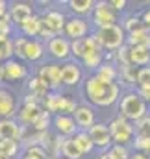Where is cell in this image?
I'll list each match as a JSON object with an SVG mask.
<instances>
[{"label": "cell", "instance_id": "obj_6", "mask_svg": "<svg viewBox=\"0 0 150 159\" xmlns=\"http://www.w3.org/2000/svg\"><path fill=\"white\" fill-rule=\"evenodd\" d=\"M110 131H111L113 144H122V146H132L134 139H135V128L134 122L126 120L124 117L117 115L115 119H111L108 122Z\"/></svg>", "mask_w": 150, "mask_h": 159}, {"label": "cell", "instance_id": "obj_39", "mask_svg": "<svg viewBox=\"0 0 150 159\" xmlns=\"http://www.w3.org/2000/svg\"><path fill=\"white\" fill-rule=\"evenodd\" d=\"M115 59L119 61V65H120V67L130 65V46H128V44H124L122 48H119V50L115 52Z\"/></svg>", "mask_w": 150, "mask_h": 159}, {"label": "cell", "instance_id": "obj_28", "mask_svg": "<svg viewBox=\"0 0 150 159\" xmlns=\"http://www.w3.org/2000/svg\"><path fill=\"white\" fill-rule=\"evenodd\" d=\"M119 78H120V87H135L137 89V69L134 65H126L119 69Z\"/></svg>", "mask_w": 150, "mask_h": 159}, {"label": "cell", "instance_id": "obj_30", "mask_svg": "<svg viewBox=\"0 0 150 159\" xmlns=\"http://www.w3.org/2000/svg\"><path fill=\"white\" fill-rule=\"evenodd\" d=\"M21 152V143L11 139H0V154L6 159H15Z\"/></svg>", "mask_w": 150, "mask_h": 159}, {"label": "cell", "instance_id": "obj_19", "mask_svg": "<svg viewBox=\"0 0 150 159\" xmlns=\"http://www.w3.org/2000/svg\"><path fill=\"white\" fill-rule=\"evenodd\" d=\"M4 70H6V80L7 81H21V80L28 78V67L24 65V61L11 57L6 63H2Z\"/></svg>", "mask_w": 150, "mask_h": 159}, {"label": "cell", "instance_id": "obj_2", "mask_svg": "<svg viewBox=\"0 0 150 159\" xmlns=\"http://www.w3.org/2000/svg\"><path fill=\"white\" fill-rule=\"evenodd\" d=\"M13 54L21 61L37 63L46 54V44L41 39H28L24 35H19L13 39Z\"/></svg>", "mask_w": 150, "mask_h": 159}, {"label": "cell", "instance_id": "obj_47", "mask_svg": "<svg viewBox=\"0 0 150 159\" xmlns=\"http://www.w3.org/2000/svg\"><path fill=\"white\" fill-rule=\"evenodd\" d=\"M98 159H117V157L111 154V150H104V152H100Z\"/></svg>", "mask_w": 150, "mask_h": 159}, {"label": "cell", "instance_id": "obj_38", "mask_svg": "<svg viewBox=\"0 0 150 159\" xmlns=\"http://www.w3.org/2000/svg\"><path fill=\"white\" fill-rule=\"evenodd\" d=\"M135 128V135H141V137H150V115L143 117L141 120H137L134 124Z\"/></svg>", "mask_w": 150, "mask_h": 159}, {"label": "cell", "instance_id": "obj_32", "mask_svg": "<svg viewBox=\"0 0 150 159\" xmlns=\"http://www.w3.org/2000/svg\"><path fill=\"white\" fill-rule=\"evenodd\" d=\"M15 57L13 54V39L11 37H0V65L7 59Z\"/></svg>", "mask_w": 150, "mask_h": 159}, {"label": "cell", "instance_id": "obj_36", "mask_svg": "<svg viewBox=\"0 0 150 159\" xmlns=\"http://www.w3.org/2000/svg\"><path fill=\"white\" fill-rule=\"evenodd\" d=\"M52 119H54V117H52L50 113L43 111V113H41V117H39V119L34 122V126H32V128H34V131H48V128L52 126Z\"/></svg>", "mask_w": 150, "mask_h": 159}, {"label": "cell", "instance_id": "obj_8", "mask_svg": "<svg viewBox=\"0 0 150 159\" xmlns=\"http://www.w3.org/2000/svg\"><path fill=\"white\" fill-rule=\"evenodd\" d=\"M117 15L119 13H115L111 9L110 2L98 0V2H95V9L91 13V22H93L95 30H102V28L117 24Z\"/></svg>", "mask_w": 150, "mask_h": 159}, {"label": "cell", "instance_id": "obj_14", "mask_svg": "<svg viewBox=\"0 0 150 159\" xmlns=\"http://www.w3.org/2000/svg\"><path fill=\"white\" fill-rule=\"evenodd\" d=\"M34 15H35V11H34V4L32 2H24V0L9 2V19H11L13 26H19L21 28Z\"/></svg>", "mask_w": 150, "mask_h": 159}, {"label": "cell", "instance_id": "obj_49", "mask_svg": "<svg viewBox=\"0 0 150 159\" xmlns=\"http://www.w3.org/2000/svg\"><path fill=\"white\" fill-rule=\"evenodd\" d=\"M4 81H7V80H6V70H4V67L0 65V83H4Z\"/></svg>", "mask_w": 150, "mask_h": 159}, {"label": "cell", "instance_id": "obj_3", "mask_svg": "<svg viewBox=\"0 0 150 159\" xmlns=\"http://www.w3.org/2000/svg\"><path fill=\"white\" fill-rule=\"evenodd\" d=\"M41 22H43V28H41V34H39V39L41 41H52L54 37H59L63 35V30H65V24H67V15L59 9H45L41 15Z\"/></svg>", "mask_w": 150, "mask_h": 159}, {"label": "cell", "instance_id": "obj_29", "mask_svg": "<svg viewBox=\"0 0 150 159\" xmlns=\"http://www.w3.org/2000/svg\"><path fill=\"white\" fill-rule=\"evenodd\" d=\"M73 141H74V144L78 146V150H80L83 156H85V154H91V152L95 150V144H93L89 133L83 131V129H78V133L73 137Z\"/></svg>", "mask_w": 150, "mask_h": 159}, {"label": "cell", "instance_id": "obj_25", "mask_svg": "<svg viewBox=\"0 0 150 159\" xmlns=\"http://www.w3.org/2000/svg\"><path fill=\"white\" fill-rule=\"evenodd\" d=\"M126 44L128 46H145L150 50V30L141 28L137 32H132L126 35Z\"/></svg>", "mask_w": 150, "mask_h": 159}, {"label": "cell", "instance_id": "obj_26", "mask_svg": "<svg viewBox=\"0 0 150 159\" xmlns=\"http://www.w3.org/2000/svg\"><path fill=\"white\" fill-rule=\"evenodd\" d=\"M26 89H28V93L30 94H34V96H37L39 100H43L48 93H50V89H48V85L43 81V80L39 78L37 74L35 76H32V78H28V83H26Z\"/></svg>", "mask_w": 150, "mask_h": 159}, {"label": "cell", "instance_id": "obj_11", "mask_svg": "<svg viewBox=\"0 0 150 159\" xmlns=\"http://www.w3.org/2000/svg\"><path fill=\"white\" fill-rule=\"evenodd\" d=\"M46 52L58 63H67L73 57V54H71V41L65 35H59V37H54L52 41H48L46 43Z\"/></svg>", "mask_w": 150, "mask_h": 159}, {"label": "cell", "instance_id": "obj_12", "mask_svg": "<svg viewBox=\"0 0 150 159\" xmlns=\"http://www.w3.org/2000/svg\"><path fill=\"white\" fill-rule=\"evenodd\" d=\"M63 35L69 41L83 39V37L91 35V24H89V20L83 19V17H74V15H71V17L67 19Z\"/></svg>", "mask_w": 150, "mask_h": 159}, {"label": "cell", "instance_id": "obj_40", "mask_svg": "<svg viewBox=\"0 0 150 159\" xmlns=\"http://www.w3.org/2000/svg\"><path fill=\"white\" fill-rule=\"evenodd\" d=\"M111 154L117 159H130L132 157V152H130V146H122V144H113L111 148Z\"/></svg>", "mask_w": 150, "mask_h": 159}, {"label": "cell", "instance_id": "obj_18", "mask_svg": "<svg viewBox=\"0 0 150 159\" xmlns=\"http://www.w3.org/2000/svg\"><path fill=\"white\" fill-rule=\"evenodd\" d=\"M73 119H74L78 129H83V131H87L93 124H96L95 109H93L89 104H78V107H76Z\"/></svg>", "mask_w": 150, "mask_h": 159}, {"label": "cell", "instance_id": "obj_46", "mask_svg": "<svg viewBox=\"0 0 150 159\" xmlns=\"http://www.w3.org/2000/svg\"><path fill=\"white\" fill-rule=\"evenodd\" d=\"M7 13H9V2L0 0V19H4Z\"/></svg>", "mask_w": 150, "mask_h": 159}, {"label": "cell", "instance_id": "obj_10", "mask_svg": "<svg viewBox=\"0 0 150 159\" xmlns=\"http://www.w3.org/2000/svg\"><path fill=\"white\" fill-rule=\"evenodd\" d=\"M98 52H104L102 46L98 44V41L95 39V35H87L83 39H76L71 41V54L74 57V61H82L83 57L91 56V54H98Z\"/></svg>", "mask_w": 150, "mask_h": 159}, {"label": "cell", "instance_id": "obj_41", "mask_svg": "<svg viewBox=\"0 0 150 159\" xmlns=\"http://www.w3.org/2000/svg\"><path fill=\"white\" fill-rule=\"evenodd\" d=\"M11 32H13V22L7 13L4 19H0V37H11Z\"/></svg>", "mask_w": 150, "mask_h": 159}, {"label": "cell", "instance_id": "obj_51", "mask_svg": "<svg viewBox=\"0 0 150 159\" xmlns=\"http://www.w3.org/2000/svg\"><path fill=\"white\" fill-rule=\"evenodd\" d=\"M54 159H65V157H54Z\"/></svg>", "mask_w": 150, "mask_h": 159}, {"label": "cell", "instance_id": "obj_37", "mask_svg": "<svg viewBox=\"0 0 150 159\" xmlns=\"http://www.w3.org/2000/svg\"><path fill=\"white\" fill-rule=\"evenodd\" d=\"M132 148H134V152H143V154H148L150 156V137L135 135V139L132 143Z\"/></svg>", "mask_w": 150, "mask_h": 159}, {"label": "cell", "instance_id": "obj_35", "mask_svg": "<svg viewBox=\"0 0 150 159\" xmlns=\"http://www.w3.org/2000/svg\"><path fill=\"white\" fill-rule=\"evenodd\" d=\"M21 159H52V157H50V154L45 148H41V146H30V148H24Z\"/></svg>", "mask_w": 150, "mask_h": 159}, {"label": "cell", "instance_id": "obj_42", "mask_svg": "<svg viewBox=\"0 0 150 159\" xmlns=\"http://www.w3.org/2000/svg\"><path fill=\"white\" fill-rule=\"evenodd\" d=\"M139 85H150V65L137 69V87Z\"/></svg>", "mask_w": 150, "mask_h": 159}, {"label": "cell", "instance_id": "obj_22", "mask_svg": "<svg viewBox=\"0 0 150 159\" xmlns=\"http://www.w3.org/2000/svg\"><path fill=\"white\" fill-rule=\"evenodd\" d=\"M95 76L108 83H117L119 80V67L113 63V61H104L96 70H95Z\"/></svg>", "mask_w": 150, "mask_h": 159}, {"label": "cell", "instance_id": "obj_1", "mask_svg": "<svg viewBox=\"0 0 150 159\" xmlns=\"http://www.w3.org/2000/svg\"><path fill=\"white\" fill-rule=\"evenodd\" d=\"M83 94L85 100L96 107H111L120 100V83H108L91 74L83 80Z\"/></svg>", "mask_w": 150, "mask_h": 159}, {"label": "cell", "instance_id": "obj_31", "mask_svg": "<svg viewBox=\"0 0 150 159\" xmlns=\"http://www.w3.org/2000/svg\"><path fill=\"white\" fill-rule=\"evenodd\" d=\"M106 61V56H104V52H98V54H91V56H87V57H83L80 63H82V67H85V69H89V70H93V74H95V70L102 65Z\"/></svg>", "mask_w": 150, "mask_h": 159}, {"label": "cell", "instance_id": "obj_43", "mask_svg": "<svg viewBox=\"0 0 150 159\" xmlns=\"http://www.w3.org/2000/svg\"><path fill=\"white\" fill-rule=\"evenodd\" d=\"M135 93H137L147 104H150V85H139V87L135 89Z\"/></svg>", "mask_w": 150, "mask_h": 159}, {"label": "cell", "instance_id": "obj_9", "mask_svg": "<svg viewBox=\"0 0 150 159\" xmlns=\"http://www.w3.org/2000/svg\"><path fill=\"white\" fill-rule=\"evenodd\" d=\"M37 76L48 85V89L52 93H58V89L63 87V83H61V63H58V61L43 63L37 69Z\"/></svg>", "mask_w": 150, "mask_h": 159}, {"label": "cell", "instance_id": "obj_23", "mask_svg": "<svg viewBox=\"0 0 150 159\" xmlns=\"http://www.w3.org/2000/svg\"><path fill=\"white\" fill-rule=\"evenodd\" d=\"M41 28H43V22H41V17L34 15L32 19H28L19 30H21V35L28 37V39H39V34H41Z\"/></svg>", "mask_w": 150, "mask_h": 159}, {"label": "cell", "instance_id": "obj_44", "mask_svg": "<svg viewBox=\"0 0 150 159\" xmlns=\"http://www.w3.org/2000/svg\"><path fill=\"white\" fill-rule=\"evenodd\" d=\"M110 2V6H111V9L115 13H120V11H124L126 9V6H128V2L126 0H108Z\"/></svg>", "mask_w": 150, "mask_h": 159}, {"label": "cell", "instance_id": "obj_34", "mask_svg": "<svg viewBox=\"0 0 150 159\" xmlns=\"http://www.w3.org/2000/svg\"><path fill=\"white\" fill-rule=\"evenodd\" d=\"M120 26L124 28L126 35H128V34H132V32H137V30L145 28V26H143V22H141V17H139V15H126Z\"/></svg>", "mask_w": 150, "mask_h": 159}, {"label": "cell", "instance_id": "obj_17", "mask_svg": "<svg viewBox=\"0 0 150 159\" xmlns=\"http://www.w3.org/2000/svg\"><path fill=\"white\" fill-rule=\"evenodd\" d=\"M19 113V102L17 96L0 87V119H15V115Z\"/></svg>", "mask_w": 150, "mask_h": 159}, {"label": "cell", "instance_id": "obj_16", "mask_svg": "<svg viewBox=\"0 0 150 159\" xmlns=\"http://www.w3.org/2000/svg\"><path fill=\"white\" fill-rule=\"evenodd\" d=\"M26 137V128L17 119H0V139H11L22 143Z\"/></svg>", "mask_w": 150, "mask_h": 159}, {"label": "cell", "instance_id": "obj_45", "mask_svg": "<svg viewBox=\"0 0 150 159\" xmlns=\"http://www.w3.org/2000/svg\"><path fill=\"white\" fill-rule=\"evenodd\" d=\"M139 17H141V22H143V26L150 30V7H147V9H145V11H143Z\"/></svg>", "mask_w": 150, "mask_h": 159}, {"label": "cell", "instance_id": "obj_24", "mask_svg": "<svg viewBox=\"0 0 150 159\" xmlns=\"http://www.w3.org/2000/svg\"><path fill=\"white\" fill-rule=\"evenodd\" d=\"M67 6H69L71 13H73L74 17H83V19H85V15H91V13H93V9H95V0H69Z\"/></svg>", "mask_w": 150, "mask_h": 159}, {"label": "cell", "instance_id": "obj_33", "mask_svg": "<svg viewBox=\"0 0 150 159\" xmlns=\"http://www.w3.org/2000/svg\"><path fill=\"white\" fill-rule=\"evenodd\" d=\"M61 157H65V159H82V157H83V154L78 150V146L74 144L73 137H71V139H67V141L63 143V148H61Z\"/></svg>", "mask_w": 150, "mask_h": 159}, {"label": "cell", "instance_id": "obj_21", "mask_svg": "<svg viewBox=\"0 0 150 159\" xmlns=\"http://www.w3.org/2000/svg\"><path fill=\"white\" fill-rule=\"evenodd\" d=\"M130 65L143 69L150 65V50L145 46H130Z\"/></svg>", "mask_w": 150, "mask_h": 159}, {"label": "cell", "instance_id": "obj_27", "mask_svg": "<svg viewBox=\"0 0 150 159\" xmlns=\"http://www.w3.org/2000/svg\"><path fill=\"white\" fill-rule=\"evenodd\" d=\"M78 107L76 100L71 94H61L59 93V98H58V113L56 115H67V117H73Z\"/></svg>", "mask_w": 150, "mask_h": 159}, {"label": "cell", "instance_id": "obj_48", "mask_svg": "<svg viewBox=\"0 0 150 159\" xmlns=\"http://www.w3.org/2000/svg\"><path fill=\"white\" fill-rule=\"evenodd\" d=\"M130 159H150L148 154H143V152H132V157Z\"/></svg>", "mask_w": 150, "mask_h": 159}, {"label": "cell", "instance_id": "obj_15", "mask_svg": "<svg viewBox=\"0 0 150 159\" xmlns=\"http://www.w3.org/2000/svg\"><path fill=\"white\" fill-rule=\"evenodd\" d=\"M83 80V67L80 61H67L61 63V83L65 87H76Z\"/></svg>", "mask_w": 150, "mask_h": 159}, {"label": "cell", "instance_id": "obj_4", "mask_svg": "<svg viewBox=\"0 0 150 159\" xmlns=\"http://www.w3.org/2000/svg\"><path fill=\"white\" fill-rule=\"evenodd\" d=\"M119 115L135 124L137 120L148 115V104L135 91H128L119 100Z\"/></svg>", "mask_w": 150, "mask_h": 159}, {"label": "cell", "instance_id": "obj_20", "mask_svg": "<svg viewBox=\"0 0 150 159\" xmlns=\"http://www.w3.org/2000/svg\"><path fill=\"white\" fill-rule=\"evenodd\" d=\"M52 126H54V129H56L58 135L67 137V139L74 137L76 133H78V126H76L74 119L67 117V115H56L52 119Z\"/></svg>", "mask_w": 150, "mask_h": 159}, {"label": "cell", "instance_id": "obj_50", "mask_svg": "<svg viewBox=\"0 0 150 159\" xmlns=\"http://www.w3.org/2000/svg\"><path fill=\"white\" fill-rule=\"evenodd\" d=\"M0 159H6V157H4V156H2V154H0Z\"/></svg>", "mask_w": 150, "mask_h": 159}, {"label": "cell", "instance_id": "obj_5", "mask_svg": "<svg viewBox=\"0 0 150 159\" xmlns=\"http://www.w3.org/2000/svg\"><path fill=\"white\" fill-rule=\"evenodd\" d=\"M93 35L98 41V44L102 46V50H108L111 54L126 44V32L120 24H113V26L102 28V30H95Z\"/></svg>", "mask_w": 150, "mask_h": 159}, {"label": "cell", "instance_id": "obj_7", "mask_svg": "<svg viewBox=\"0 0 150 159\" xmlns=\"http://www.w3.org/2000/svg\"><path fill=\"white\" fill-rule=\"evenodd\" d=\"M43 113V107H41V100L34 94H26L24 100H22V106L19 107V113H17V120L26 128V126H34V122L41 117Z\"/></svg>", "mask_w": 150, "mask_h": 159}, {"label": "cell", "instance_id": "obj_13", "mask_svg": "<svg viewBox=\"0 0 150 159\" xmlns=\"http://www.w3.org/2000/svg\"><path fill=\"white\" fill-rule=\"evenodd\" d=\"M95 148H100L102 152L104 150H110L113 146V139H111V131H110V126L106 122H96L93 124L89 129H87Z\"/></svg>", "mask_w": 150, "mask_h": 159}]
</instances>
